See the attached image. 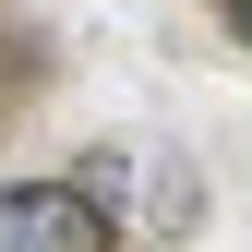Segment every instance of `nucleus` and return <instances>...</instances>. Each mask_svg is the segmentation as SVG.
Masks as SVG:
<instances>
[{
	"label": "nucleus",
	"instance_id": "f257e3e1",
	"mask_svg": "<svg viewBox=\"0 0 252 252\" xmlns=\"http://www.w3.org/2000/svg\"><path fill=\"white\" fill-rule=\"evenodd\" d=\"M0 252H108V192H84V180H0Z\"/></svg>",
	"mask_w": 252,
	"mask_h": 252
},
{
	"label": "nucleus",
	"instance_id": "f03ea898",
	"mask_svg": "<svg viewBox=\"0 0 252 252\" xmlns=\"http://www.w3.org/2000/svg\"><path fill=\"white\" fill-rule=\"evenodd\" d=\"M228 24H240V36H252V0H228Z\"/></svg>",
	"mask_w": 252,
	"mask_h": 252
}]
</instances>
